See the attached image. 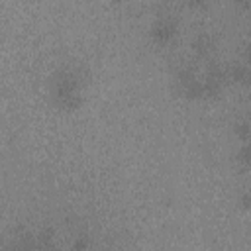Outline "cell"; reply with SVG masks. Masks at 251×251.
I'll use <instances>...</instances> for the list:
<instances>
[{"label": "cell", "mask_w": 251, "mask_h": 251, "mask_svg": "<svg viewBox=\"0 0 251 251\" xmlns=\"http://www.w3.org/2000/svg\"><path fill=\"white\" fill-rule=\"evenodd\" d=\"M180 94L186 98V100H202L206 98V92H204V82L200 78L188 82L184 88H180Z\"/></svg>", "instance_id": "8992f818"}, {"label": "cell", "mask_w": 251, "mask_h": 251, "mask_svg": "<svg viewBox=\"0 0 251 251\" xmlns=\"http://www.w3.org/2000/svg\"><path fill=\"white\" fill-rule=\"evenodd\" d=\"M212 47H214V41H212V37L208 35V33H196L194 35V39H192V49H194V53L196 55H200V57H206L210 51H212Z\"/></svg>", "instance_id": "5b68a950"}, {"label": "cell", "mask_w": 251, "mask_h": 251, "mask_svg": "<svg viewBox=\"0 0 251 251\" xmlns=\"http://www.w3.org/2000/svg\"><path fill=\"white\" fill-rule=\"evenodd\" d=\"M239 204L243 210H251V190H245L241 196H239Z\"/></svg>", "instance_id": "30bf717a"}, {"label": "cell", "mask_w": 251, "mask_h": 251, "mask_svg": "<svg viewBox=\"0 0 251 251\" xmlns=\"http://www.w3.org/2000/svg\"><path fill=\"white\" fill-rule=\"evenodd\" d=\"M88 245H90L88 235H86V233H80V235L73 241V245H71V249H69V251H86V249H88Z\"/></svg>", "instance_id": "9c48e42d"}, {"label": "cell", "mask_w": 251, "mask_h": 251, "mask_svg": "<svg viewBox=\"0 0 251 251\" xmlns=\"http://www.w3.org/2000/svg\"><path fill=\"white\" fill-rule=\"evenodd\" d=\"M227 71V78L241 84V86H251V65L247 63H233Z\"/></svg>", "instance_id": "277c9868"}, {"label": "cell", "mask_w": 251, "mask_h": 251, "mask_svg": "<svg viewBox=\"0 0 251 251\" xmlns=\"http://www.w3.org/2000/svg\"><path fill=\"white\" fill-rule=\"evenodd\" d=\"M233 133H235V137L239 139V141H243V143H247L249 139H251V124L249 122H237L235 124V127H233Z\"/></svg>", "instance_id": "52a82bcc"}, {"label": "cell", "mask_w": 251, "mask_h": 251, "mask_svg": "<svg viewBox=\"0 0 251 251\" xmlns=\"http://www.w3.org/2000/svg\"><path fill=\"white\" fill-rule=\"evenodd\" d=\"M49 94L53 104L63 112H76L82 106V76L78 71L65 67L51 75Z\"/></svg>", "instance_id": "6da1fadb"}, {"label": "cell", "mask_w": 251, "mask_h": 251, "mask_svg": "<svg viewBox=\"0 0 251 251\" xmlns=\"http://www.w3.org/2000/svg\"><path fill=\"white\" fill-rule=\"evenodd\" d=\"M243 63L251 65V43H247V47H245V51H243Z\"/></svg>", "instance_id": "8fae6325"}, {"label": "cell", "mask_w": 251, "mask_h": 251, "mask_svg": "<svg viewBox=\"0 0 251 251\" xmlns=\"http://www.w3.org/2000/svg\"><path fill=\"white\" fill-rule=\"evenodd\" d=\"M227 71L222 69L218 63H212L206 71V76H204V92H206V98H218L227 82Z\"/></svg>", "instance_id": "3957f363"}, {"label": "cell", "mask_w": 251, "mask_h": 251, "mask_svg": "<svg viewBox=\"0 0 251 251\" xmlns=\"http://www.w3.org/2000/svg\"><path fill=\"white\" fill-rule=\"evenodd\" d=\"M176 20L171 16H159L151 27H149V37L155 45H167L169 41H173V37L176 35Z\"/></svg>", "instance_id": "7a4b0ae2"}, {"label": "cell", "mask_w": 251, "mask_h": 251, "mask_svg": "<svg viewBox=\"0 0 251 251\" xmlns=\"http://www.w3.org/2000/svg\"><path fill=\"white\" fill-rule=\"evenodd\" d=\"M235 159H237L243 167H249V169H251V143H249V141H247V143H243V145L237 149Z\"/></svg>", "instance_id": "ba28073f"}]
</instances>
